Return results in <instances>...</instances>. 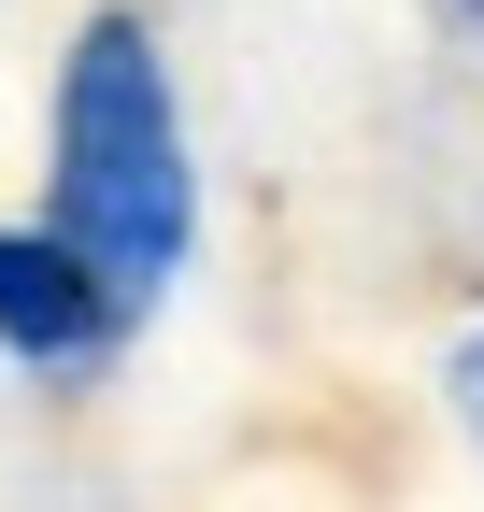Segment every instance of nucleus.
Listing matches in <instances>:
<instances>
[{
	"label": "nucleus",
	"instance_id": "obj_1",
	"mask_svg": "<svg viewBox=\"0 0 484 512\" xmlns=\"http://www.w3.org/2000/svg\"><path fill=\"white\" fill-rule=\"evenodd\" d=\"M43 228L86 271L157 313L200 256V143H186V86L143 0H86L43 86Z\"/></svg>",
	"mask_w": 484,
	"mask_h": 512
},
{
	"label": "nucleus",
	"instance_id": "obj_2",
	"mask_svg": "<svg viewBox=\"0 0 484 512\" xmlns=\"http://www.w3.org/2000/svg\"><path fill=\"white\" fill-rule=\"evenodd\" d=\"M129 328H143V313L114 299L86 256L43 228V214H15V228H0V356H15L43 399H86V384L129 356Z\"/></svg>",
	"mask_w": 484,
	"mask_h": 512
},
{
	"label": "nucleus",
	"instance_id": "obj_3",
	"mask_svg": "<svg viewBox=\"0 0 484 512\" xmlns=\"http://www.w3.org/2000/svg\"><path fill=\"white\" fill-rule=\"evenodd\" d=\"M442 399H456V427H470V441H484V328H470V342H456V356H442Z\"/></svg>",
	"mask_w": 484,
	"mask_h": 512
},
{
	"label": "nucleus",
	"instance_id": "obj_4",
	"mask_svg": "<svg viewBox=\"0 0 484 512\" xmlns=\"http://www.w3.org/2000/svg\"><path fill=\"white\" fill-rule=\"evenodd\" d=\"M428 29L442 43H484V0H428Z\"/></svg>",
	"mask_w": 484,
	"mask_h": 512
}]
</instances>
